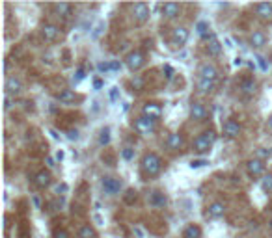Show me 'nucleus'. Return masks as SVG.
I'll list each match as a JSON object with an SVG mask.
<instances>
[{"instance_id":"nucleus-1","label":"nucleus","mask_w":272,"mask_h":238,"mask_svg":"<svg viewBox=\"0 0 272 238\" xmlns=\"http://www.w3.org/2000/svg\"><path fill=\"white\" fill-rule=\"evenodd\" d=\"M140 169H142V175L146 179L159 177L162 171V158L157 153H146L142 156Z\"/></svg>"},{"instance_id":"nucleus-2","label":"nucleus","mask_w":272,"mask_h":238,"mask_svg":"<svg viewBox=\"0 0 272 238\" xmlns=\"http://www.w3.org/2000/svg\"><path fill=\"white\" fill-rule=\"evenodd\" d=\"M215 142H217V132H215V130H205V132L200 134V136L192 142V149H194V153H198V154H205L211 151Z\"/></svg>"},{"instance_id":"nucleus-3","label":"nucleus","mask_w":272,"mask_h":238,"mask_svg":"<svg viewBox=\"0 0 272 238\" xmlns=\"http://www.w3.org/2000/svg\"><path fill=\"white\" fill-rule=\"evenodd\" d=\"M134 130L138 134H142V136H151L157 130V123L153 119L146 117V115H138L134 119Z\"/></svg>"},{"instance_id":"nucleus-4","label":"nucleus","mask_w":272,"mask_h":238,"mask_svg":"<svg viewBox=\"0 0 272 238\" xmlns=\"http://www.w3.org/2000/svg\"><path fill=\"white\" fill-rule=\"evenodd\" d=\"M149 17H151V10H149L147 4L138 2V4L132 6V21H134V25L144 26L149 21Z\"/></svg>"},{"instance_id":"nucleus-5","label":"nucleus","mask_w":272,"mask_h":238,"mask_svg":"<svg viewBox=\"0 0 272 238\" xmlns=\"http://www.w3.org/2000/svg\"><path fill=\"white\" fill-rule=\"evenodd\" d=\"M4 89H6V95L8 97H11V99H15V97H19L21 93H23V89H25V86H23V82H21L19 76H15V74H11V76H8L4 82Z\"/></svg>"},{"instance_id":"nucleus-6","label":"nucleus","mask_w":272,"mask_h":238,"mask_svg":"<svg viewBox=\"0 0 272 238\" xmlns=\"http://www.w3.org/2000/svg\"><path fill=\"white\" fill-rule=\"evenodd\" d=\"M62 37V28L58 25H52V23H47V25L41 26V39L45 43H54Z\"/></svg>"},{"instance_id":"nucleus-7","label":"nucleus","mask_w":272,"mask_h":238,"mask_svg":"<svg viewBox=\"0 0 272 238\" xmlns=\"http://www.w3.org/2000/svg\"><path fill=\"white\" fill-rule=\"evenodd\" d=\"M125 65L129 67V71L136 73V71H140L146 65V56L142 54L140 50H132V52H129L125 56Z\"/></svg>"},{"instance_id":"nucleus-8","label":"nucleus","mask_w":272,"mask_h":238,"mask_svg":"<svg viewBox=\"0 0 272 238\" xmlns=\"http://www.w3.org/2000/svg\"><path fill=\"white\" fill-rule=\"evenodd\" d=\"M188 37H190V32H188L187 26H177V28H173V32H171L170 43L173 45L176 49H183V47L187 45Z\"/></svg>"},{"instance_id":"nucleus-9","label":"nucleus","mask_w":272,"mask_h":238,"mask_svg":"<svg viewBox=\"0 0 272 238\" xmlns=\"http://www.w3.org/2000/svg\"><path fill=\"white\" fill-rule=\"evenodd\" d=\"M101 186L103 190H105L106 195H118V193L121 192V188H123V183H121V179L118 177H103L101 181Z\"/></svg>"},{"instance_id":"nucleus-10","label":"nucleus","mask_w":272,"mask_h":238,"mask_svg":"<svg viewBox=\"0 0 272 238\" xmlns=\"http://www.w3.org/2000/svg\"><path fill=\"white\" fill-rule=\"evenodd\" d=\"M265 169H267V164L263 162V160L256 158V156L246 162V171H248V175H250L252 179L263 177V175H265Z\"/></svg>"},{"instance_id":"nucleus-11","label":"nucleus","mask_w":272,"mask_h":238,"mask_svg":"<svg viewBox=\"0 0 272 238\" xmlns=\"http://www.w3.org/2000/svg\"><path fill=\"white\" fill-rule=\"evenodd\" d=\"M51 183H52V175L49 169H41V171H37V173L34 175V179H32V184H34L37 190L49 188Z\"/></svg>"},{"instance_id":"nucleus-12","label":"nucleus","mask_w":272,"mask_h":238,"mask_svg":"<svg viewBox=\"0 0 272 238\" xmlns=\"http://www.w3.org/2000/svg\"><path fill=\"white\" fill-rule=\"evenodd\" d=\"M142 115L153 119V121L157 123L162 115V106L159 103H146L144 106H142Z\"/></svg>"},{"instance_id":"nucleus-13","label":"nucleus","mask_w":272,"mask_h":238,"mask_svg":"<svg viewBox=\"0 0 272 238\" xmlns=\"http://www.w3.org/2000/svg\"><path fill=\"white\" fill-rule=\"evenodd\" d=\"M161 13L168 21L177 19L181 15V4H177V2H166V4L161 6Z\"/></svg>"},{"instance_id":"nucleus-14","label":"nucleus","mask_w":272,"mask_h":238,"mask_svg":"<svg viewBox=\"0 0 272 238\" xmlns=\"http://www.w3.org/2000/svg\"><path fill=\"white\" fill-rule=\"evenodd\" d=\"M207 108L203 106L202 103H198V101H192L190 103V119L192 121H205L207 119Z\"/></svg>"},{"instance_id":"nucleus-15","label":"nucleus","mask_w":272,"mask_h":238,"mask_svg":"<svg viewBox=\"0 0 272 238\" xmlns=\"http://www.w3.org/2000/svg\"><path fill=\"white\" fill-rule=\"evenodd\" d=\"M198 73H200V78H203V80H212V82H215V80L218 78L217 65L209 64V62L200 65V71H198Z\"/></svg>"},{"instance_id":"nucleus-16","label":"nucleus","mask_w":272,"mask_h":238,"mask_svg":"<svg viewBox=\"0 0 272 238\" xmlns=\"http://www.w3.org/2000/svg\"><path fill=\"white\" fill-rule=\"evenodd\" d=\"M205 50H207V54L211 56V58H218V56L222 54V43L218 41V37L215 34H212L211 37H209V41H207Z\"/></svg>"},{"instance_id":"nucleus-17","label":"nucleus","mask_w":272,"mask_h":238,"mask_svg":"<svg viewBox=\"0 0 272 238\" xmlns=\"http://www.w3.org/2000/svg\"><path fill=\"white\" fill-rule=\"evenodd\" d=\"M256 15L261 21H265V23L272 21V2H261V4H256Z\"/></svg>"},{"instance_id":"nucleus-18","label":"nucleus","mask_w":272,"mask_h":238,"mask_svg":"<svg viewBox=\"0 0 272 238\" xmlns=\"http://www.w3.org/2000/svg\"><path fill=\"white\" fill-rule=\"evenodd\" d=\"M52 10H54V13L64 21H67L71 15H73V6L67 4V2H58V4H52Z\"/></svg>"},{"instance_id":"nucleus-19","label":"nucleus","mask_w":272,"mask_h":238,"mask_svg":"<svg viewBox=\"0 0 272 238\" xmlns=\"http://www.w3.org/2000/svg\"><path fill=\"white\" fill-rule=\"evenodd\" d=\"M248 41H250V47H252V49H261V47L267 45V34L261 32V30H254Z\"/></svg>"},{"instance_id":"nucleus-20","label":"nucleus","mask_w":272,"mask_h":238,"mask_svg":"<svg viewBox=\"0 0 272 238\" xmlns=\"http://www.w3.org/2000/svg\"><path fill=\"white\" fill-rule=\"evenodd\" d=\"M241 130H242L241 125L235 119H227L226 123H224V136H227V138H237Z\"/></svg>"},{"instance_id":"nucleus-21","label":"nucleus","mask_w":272,"mask_h":238,"mask_svg":"<svg viewBox=\"0 0 272 238\" xmlns=\"http://www.w3.org/2000/svg\"><path fill=\"white\" fill-rule=\"evenodd\" d=\"M183 144H185V140H183V136L179 132H171L166 140V147L170 151H179L183 147Z\"/></svg>"},{"instance_id":"nucleus-22","label":"nucleus","mask_w":272,"mask_h":238,"mask_svg":"<svg viewBox=\"0 0 272 238\" xmlns=\"http://www.w3.org/2000/svg\"><path fill=\"white\" fill-rule=\"evenodd\" d=\"M166 203H168L166 193L161 192V190H155V192H151V195H149V205H151V207L161 208V207H164Z\"/></svg>"},{"instance_id":"nucleus-23","label":"nucleus","mask_w":272,"mask_h":238,"mask_svg":"<svg viewBox=\"0 0 272 238\" xmlns=\"http://www.w3.org/2000/svg\"><path fill=\"white\" fill-rule=\"evenodd\" d=\"M207 214H209V218H222L226 214V205L222 203V201H215V203L209 205Z\"/></svg>"},{"instance_id":"nucleus-24","label":"nucleus","mask_w":272,"mask_h":238,"mask_svg":"<svg viewBox=\"0 0 272 238\" xmlns=\"http://www.w3.org/2000/svg\"><path fill=\"white\" fill-rule=\"evenodd\" d=\"M194 30H196V34L200 35L202 39H205V41H209V37L212 35L211 26H209V23H207V21H198L196 26H194Z\"/></svg>"},{"instance_id":"nucleus-25","label":"nucleus","mask_w":272,"mask_h":238,"mask_svg":"<svg viewBox=\"0 0 272 238\" xmlns=\"http://www.w3.org/2000/svg\"><path fill=\"white\" fill-rule=\"evenodd\" d=\"M56 101L60 104H71L76 101V95L73 89H62L60 93H56Z\"/></svg>"},{"instance_id":"nucleus-26","label":"nucleus","mask_w":272,"mask_h":238,"mask_svg":"<svg viewBox=\"0 0 272 238\" xmlns=\"http://www.w3.org/2000/svg\"><path fill=\"white\" fill-rule=\"evenodd\" d=\"M239 89H241L244 95H254V93H256V80H254L252 76L242 78L241 84H239Z\"/></svg>"},{"instance_id":"nucleus-27","label":"nucleus","mask_w":272,"mask_h":238,"mask_svg":"<svg viewBox=\"0 0 272 238\" xmlns=\"http://www.w3.org/2000/svg\"><path fill=\"white\" fill-rule=\"evenodd\" d=\"M183 238H202V229L198 227V225H194V223H190L183 231Z\"/></svg>"},{"instance_id":"nucleus-28","label":"nucleus","mask_w":272,"mask_h":238,"mask_svg":"<svg viewBox=\"0 0 272 238\" xmlns=\"http://www.w3.org/2000/svg\"><path fill=\"white\" fill-rule=\"evenodd\" d=\"M212 89H215V82H212V80H203V78L198 80V91L202 95L211 93Z\"/></svg>"},{"instance_id":"nucleus-29","label":"nucleus","mask_w":272,"mask_h":238,"mask_svg":"<svg viewBox=\"0 0 272 238\" xmlns=\"http://www.w3.org/2000/svg\"><path fill=\"white\" fill-rule=\"evenodd\" d=\"M79 238H97V231L91 227L90 223H86L79 229Z\"/></svg>"},{"instance_id":"nucleus-30","label":"nucleus","mask_w":272,"mask_h":238,"mask_svg":"<svg viewBox=\"0 0 272 238\" xmlns=\"http://www.w3.org/2000/svg\"><path fill=\"white\" fill-rule=\"evenodd\" d=\"M259 186L265 193L272 192V173H265L261 179H259Z\"/></svg>"},{"instance_id":"nucleus-31","label":"nucleus","mask_w":272,"mask_h":238,"mask_svg":"<svg viewBox=\"0 0 272 238\" xmlns=\"http://www.w3.org/2000/svg\"><path fill=\"white\" fill-rule=\"evenodd\" d=\"M256 158L263 160V162L270 160L272 158V147H259L256 151Z\"/></svg>"},{"instance_id":"nucleus-32","label":"nucleus","mask_w":272,"mask_h":238,"mask_svg":"<svg viewBox=\"0 0 272 238\" xmlns=\"http://www.w3.org/2000/svg\"><path fill=\"white\" fill-rule=\"evenodd\" d=\"M110 144V127H105V129H101V132H99V145H108Z\"/></svg>"},{"instance_id":"nucleus-33","label":"nucleus","mask_w":272,"mask_h":238,"mask_svg":"<svg viewBox=\"0 0 272 238\" xmlns=\"http://www.w3.org/2000/svg\"><path fill=\"white\" fill-rule=\"evenodd\" d=\"M123 201H125L127 205H134L136 201H138V192H136V190H127V192L123 193Z\"/></svg>"},{"instance_id":"nucleus-34","label":"nucleus","mask_w":272,"mask_h":238,"mask_svg":"<svg viewBox=\"0 0 272 238\" xmlns=\"http://www.w3.org/2000/svg\"><path fill=\"white\" fill-rule=\"evenodd\" d=\"M120 154H121V158H123V160L131 162V160L134 158V149H132V147H123Z\"/></svg>"},{"instance_id":"nucleus-35","label":"nucleus","mask_w":272,"mask_h":238,"mask_svg":"<svg viewBox=\"0 0 272 238\" xmlns=\"http://www.w3.org/2000/svg\"><path fill=\"white\" fill-rule=\"evenodd\" d=\"M209 164V160H205V158H194V160H190V169H200V168H203V166H207Z\"/></svg>"},{"instance_id":"nucleus-36","label":"nucleus","mask_w":272,"mask_h":238,"mask_svg":"<svg viewBox=\"0 0 272 238\" xmlns=\"http://www.w3.org/2000/svg\"><path fill=\"white\" fill-rule=\"evenodd\" d=\"M84 76H86V71L82 69V67H79L76 73H75V76H73V84H79L81 80H84Z\"/></svg>"},{"instance_id":"nucleus-37","label":"nucleus","mask_w":272,"mask_h":238,"mask_svg":"<svg viewBox=\"0 0 272 238\" xmlns=\"http://www.w3.org/2000/svg\"><path fill=\"white\" fill-rule=\"evenodd\" d=\"M97 69H99V73H105V74H108V73H112V67H110V62H101V64L97 65Z\"/></svg>"},{"instance_id":"nucleus-38","label":"nucleus","mask_w":272,"mask_h":238,"mask_svg":"<svg viewBox=\"0 0 272 238\" xmlns=\"http://www.w3.org/2000/svg\"><path fill=\"white\" fill-rule=\"evenodd\" d=\"M79 138H81V132H79L76 129H69V130H67V140H69V142H76Z\"/></svg>"},{"instance_id":"nucleus-39","label":"nucleus","mask_w":272,"mask_h":238,"mask_svg":"<svg viewBox=\"0 0 272 238\" xmlns=\"http://www.w3.org/2000/svg\"><path fill=\"white\" fill-rule=\"evenodd\" d=\"M256 62L259 64V67H261V71H268V64H267V60L263 58V56L256 54Z\"/></svg>"},{"instance_id":"nucleus-40","label":"nucleus","mask_w":272,"mask_h":238,"mask_svg":"<svg viewBox=\"0 0 272 238\" xmlns=\"http://www.w3.org/2000/svg\"><path fill=\"white\" fill-rule=\"evenodd\" d=\"M52 238H69V233H67L66 229H54Z\"/></svg>"},{"instance_id":"nucleus-41","label":"nucleus","mask_w":272,"mask_h":238,"mask_svg":"<svg viewBox=\"0 0 272 238\" xmlns=\"http://www.w3.org/2000/svg\"><path fill=\"white\" fill-rule=\"evenodd\" d=\"M110 67H112V73H118V71L121 69V62L114 60V62H110Z\"/></svg>"},{"instance_id":"nucleus-42","label":"nucleus","mask_w":272,"mask_h":238,"mask_svg":"<svg viewBox=\"0 0 272 238\" xmlns=\"http://www.w3.org/2000/svg\"><path fill=\"white\" fill-rule=\"evenodd\" d=\"M118 97H120V89L112 88L110 89V101H118Z\"/></svg>"},{"instance_id":"nucleus-43","label":"nucleus","mask_w":272,"mask_h":238,"mask_svg":"<svg viewBox=\"0 0 272 238\" xmlns=\"http://www.w3.org/2000/svg\"><path fill=\"white\" fill-rule=\"evenodd\" d=\"M67 188H69V186H67L66 183L58 184V188H56V193H66V192H67Z\"/></svg>"},{"instance_id":"nucleus-44","label":"nucleus","mask_w":272,"mask_h":238,"mask_svg":"<svg viewBox=\"0 0 272 238\" xmlns=\"http://www.w3.org/2000/svg\"><path fill=\"white\" fill-rule=\"evenodd\" d=\"M11 106H13V104H11V97H8V95H6V97H4V110H10Z\"/></svg>"},{"instance_id":"nucleus-45","label":"nucleus","mask_w":272,"mask_h":238,"mask_svg":"<svg viewBox=\"0 0 272 238\" xmlns=\"http://www.w3.org/2000/svg\"><path fill=\"white\" fill-rule=\"evenodd\" d=\"M132 86L136 88V91H140V89H142V80H140V78L132 80Z\"/></svg>"},{"instance_id":"nucleus-46","label":"nucleus","mask_w":272,"mask_h":238,"mask_svg":"<svg viewBox=\"0 0 272 238\" xmlns=\"http://www.w3.org/2000/svg\"><path fill=\"white\" fill-rule=\"evenodd\" d=\"M103 26H105V25H103V23H101V25H99V26H97V28H95V32H93V37H95V39H97V37H99V34H101V32H103Z\"/></svg>"},{"instance_id":"nucleus-47","label":"nucleus","mask_w":272,"mask_h":238,"mask_svg":"<svg viewBox=\"0 0 272 238\" xmlns=\"http://www.w3.org/2000/svg\"><path fill=\"white\" fill-rule=\"evenodd\" d=\"M32 201H34L35 208H40V207H41V201H40V197H37V195H34V197H32Z\"/></svg>"},{"instance_id":"nucleus-48","label":"nucleus","mask_w":272,"mask_h":238,"mask_svg":"<svg viewBox=\"0 0 272 238\" xmlns=\"http://www.w3.org/2000/svg\"><path fill=\"white\" fill-rule=\"evenodd\" d=\"M101 86H103L101 80H93V88H95V89H99V88H101Z\"/></svg>"},{"instance_id":"nucleus-49","label":"nucleus","mask_w":272,"mask_h":238,"mask_svg":"<svg viewBox=\"0 0 272 238\" xmlns=\"http://www.w3.org/2000/svg\"><path fill=\"white\" fill-rule=\"evenodd\" d=\"M267 127H268V129L272 130V114L268 115V119H267Z\"/></svg>"},{"instance_id":"nucleus-50","label":"nucleus","mask_w":272,"mask_h":238,"mask_svg":"<svg viewBox=\"0 0 272 238\" xmlns=\"http://www.w3.org/2000/svg\"><path fill=\"white\" fill-rule=\"evenodd\" d=\"M56 158H58V160H64V151H58V153H56Z\"/></svg>"},{"instance_id":"nucleus-51","label":"nucleus","mask_w":272,"mask_h":238,"mask_svg":"<svg viewBox=\"0 0 272 238\" xmlns=\"http://www.w3.org/2000/svg\"><path fill=\"white\" fill-rule=\"evenodd\" d=\"M47 166H49V168H54V160H52V158H47Z\"/></svg>"},{"instance_id":"nucleus-52","label":"nucleus","mask_w":272,"mask_h":238,"mask_svg":"<svg viewBox=\"0 0 272 238\" xmlns=\"http://www.w3.org/2000/svg\"><path fill=\"white\" fill-rule=\"evenodd\" d=\"M268 229H270V231H272V220H270V222H268Z\"/></svg>"}]
</instances>
